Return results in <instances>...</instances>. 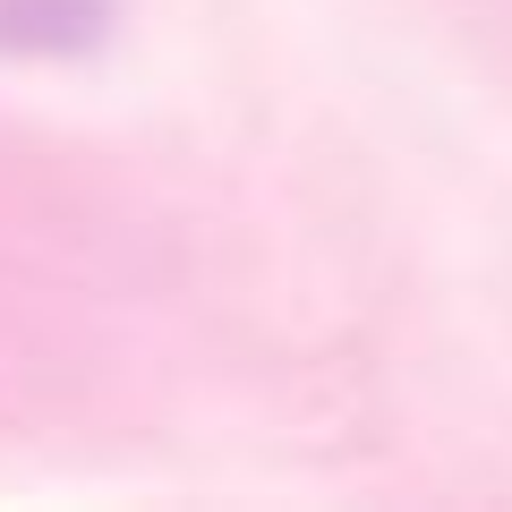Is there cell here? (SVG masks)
<instances>
[{"label":"cell","instance_id":"1","mask_svg":"<svg viewBox=\"0 0 512 512\" xmlns=\"http://www.w3.org/2000/svg\"><path fill=\"white\" fill-rule=\"evenodd\" d=\"M103 26V0H0V52H86Z\"/></svg>","mask_w":512,"mask_h":512}]
</instances>
